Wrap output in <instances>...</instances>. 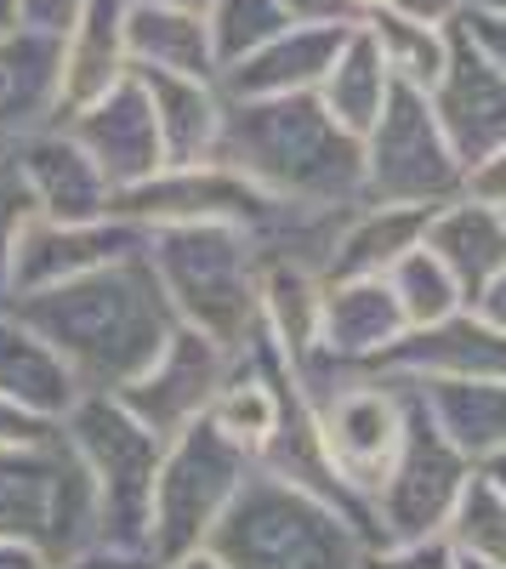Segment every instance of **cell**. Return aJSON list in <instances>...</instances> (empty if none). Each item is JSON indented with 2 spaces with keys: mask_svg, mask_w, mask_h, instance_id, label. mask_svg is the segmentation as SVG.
Masks as SVG:
<instances>
[{
  "mask_svg": "<svg viewBox=\"0 0 506 569\" xmlns=\"http://www.w3.org/2000/svg\"><path fill=\"white\" fill-rule=\"evenodd\" d=\"M7 308L18 319H29L69 359V370L80 376L85 393H120L125 382H136L154 365V353L165 348V337L176 330V313L160 291L149 246L136 257L91 268L80 279L23 291Z\"/></svg>",
  "mask_w": 506,
  "mask_h": 569,
  "instance_id": "cell-1",
  "label": "cell"
},
{
  "mask_svg": "<svg viewBox=\"0 0 506 569\" xmlns=\"http://www.w3.org/2000/svg\"><path fill=\"white\" fill-rule=\"evenodd\" d=\"M262 194L291 206L347 211L364 200V137H353L318 91L285 98H227L216 154Z\"/></svg>",
  "mask_w": 506,
  "mask_h": 569,
  "instance_id": "cell-2",
  "label": "cell"
},
{
  "mask_svg": "<svg viewBox=\"0 0 506 569\" xmlns=\"http://www.w3.org/2000/svg\"><path fill=\"white\" fill-rule=\"evenodd\" d=\"M205 547L222 552L227 569H364L371 558V536L353 512L267 467L245 472Z\"/></svg>",
  "mask_w": 506,
  "mask_h": 569,
  "instance_id": "cell-3",
  "label": "cell"
},
{
  "mask_svg": "<svg viewBox=\"0 0 506 569\" xmlns=\"http://www.w3.org/2000/svg\"><path fill=\"white\" fill-rule=\"evenodd\" d=\"M149 262L176 325L205 330L222 348H245L262 330V251L245 228L171 222L149 228Z\"/></svg>",
  "mask_w": 506,
  "mask_h": 569,
  "instance_id": "cell-4",
  "label": "cell"
},
{
  "mask_svg": "<svg viewBox=\"0 0 506 569\" xmlns=\"http://www.w3.org/2000/svg\"><path fill=\"white\" fill-rule=\"evenodd\" d=\"M63 439L91 472L98 490V536L109 547L149 552L154 530V472L165 456V439L149 421H136L114 393H80V405L63 416Z\"/></svg>",
  "mask_w": 506,
  "mask_h": 569,
  "instance_id": "cell-5",
  "label": "cell"
},
{
  "mask_svg": "<svg viewBox=\"0 0 506 569\" xmlns=\"http://www.w3.org/2000/svg\"><path fill=\"white\" fill-rule=\"evenodd\" d=\"M0 541H29L52 563L103 541L98 490H91V472L63 439V427L52 439L0 450Z\"/></svg>",
  "mask_w": 506,
  "mask_h": 569,
  "instance_id": "cell-6",
  "label": "cell"
},
{
  "mask_svg": "<svg viewBox=\"0 0 506 569\" xmlns=\"http://www.w3.org/2000/svg\"><path fill=\"white\" fill-rule=\"evenodd\" d=\"M251 467H256V456L227 439L211 416H200V421L182 427V433H171L165 456H160V472H154L149 552L165 563V558L189 552V547H205V536L216 530L227 501L240 496Z\"/></svg>",
  "mask_w": 506,
  "mask_h": 569,
  "instance_id": "cell-7",
  "label": "cell"
},
{
  "mask_svg": "<svg viewBox=\"0 0 506 569\" xmlns=\"http://www.w3.org/2000/svg\"><path fill=\"white\" fill-rule=\"evenodd\" d=\"M467 194V166L449 149V137L427 103V91L398 86L387 109L364 131V200L376 206H444Z\"/></svg>",
  "mask_w": 506,
  "mask_h": 569,
  "instance_id": "cell-8",
  "label": "cell"
},
{
  "mask_svg": "<svg viewBox=\"0 0 506 569\" xmlns=\"http://www.w3.org/2000/svg\"><path fill=\"white\" fill-rule=\"evenodd\" d=\"M398 382H404V376H398ZM404 393H409V416H404L398 456H393V467H387V479L371 490L376 547L444 536V518H449L455 496H462V485L473 479V461L438 433V421L422 410L416 388L404 382Z\"/></svg>",
  "mask_w": 506,
  "mask_h": 569,
  "instance_id": "cell-9",
  "label": "cell"
},
{
  "mask_svg": "<svg viewBox=\"0 0 506 569\" xmlns=\"http://www.w3.org/2000/svg\"><path fill=\"white\" fill-rule=\"evenodd\" d=\"M227 370H234V348L211 342L194 325H176L165 337V348L154 353V365L136 376V382H125L114 399L136 421H149L160 439H171V433H182L189 421H200L211 410L216 388L227 382Z\"/></svg>",
  "mask_w": 506,
  "mask_h": 569,
  "instance_id": "cell-10",
  "label": "cell"
},
{
  "mask_svg": "<svg viewBox=\"0 0 506 569\" xmlns=\"http://www.w3.org/2000/svg\"><path fill=\"white\" fill-rule=\"evenodd\" d=\"M427 103L467 171L506 142V74L467 40L462 23H449V58L427 86Z\"/></svg>",
  "mask_w": 506,
  "mask_h": 569,
  "instance_id": "cell-11",
  "label": "cell"
},
{
  "mask_svg": "<svg viewBox=\"0 0 506 569\" xmlns=\"http://www.w3.org/2000/svg\"><path fill=\"white\" fill-rule=\"evenodd\" d=\"M149 246V228L131 217H91V222H52V217H29L18 233V257H12V297L45 291V284L80 279L103 262L136 257Z\"/></svg>",
  "mask_w": 506,
  "mask_h": 569,
  "instance_id": "cell-12",
  "label": "cell"
},
{
  "mask_svg": "<svg viewBox=\"0 0 506 569\" xmlns=\"http://www.w3.org/2000/svg\"><path fill=\"white\" fill-rule=\"evenodd\" d=\"M18 171L29 182V200L34 217H52V222H91V217H114V194L120 188L103 177V166L80 149V137L52 120L29 137H7Z\"/></svg>",
  "mask_w": 506,
  "mask_h": 569,
  "instance_id": "cell-13",
  "label": "cell"
},
{
  "mask_svg": "<svg viewBox=\"0 0 506 569\" xmlns=\"http://www.w3.org/2000/svg\"><path fill=\"white\" fill-rule=\"evenodd\" d=\"M63 126L80 137V149L103 166V177L114 188H131L165 166V149H160V126H154V103L136 74L114 80L103 98H91L80 109L63 114Z\"/></svg>",
  "mask_w": 506,
  "mask_h": 569,
  "instance_id": "cell-14",
  "label": "cell"
},
{
  "mask_svg": "<svg viewBox=\"0 0 506 569\" xmlns=\"http://www.w3.org/2000/svg\"><path fill=\"white\" fill-rule=\"evenodd\" d=\"M404 330L409 325L398 313V297L387 291V279H325L313 353L331 359V365L376 370L382 353L404 337Z\"/></svg>",
  "mask_w": 506,
  "mask_h": 569,
  "instance_id": "cell-15",
  "label": "cell"
},
{
  "mask_svg": "<svg viewBox=\"0 0 506 569\" xmlns=\"http://www.w3.org/2000/svg\"><path fill=\"white\" fill-rule=\"evenodd\" d=\"M387 376H473V382H506V330L489 325L478 308H462L438 325L404 330L382 353Z\"/></svg>",
  "mask_w": 506,
  "mask_h": 569,
  "instance_id": "cell-16",
  "label": "cell"
},
{
  "mask_svg": "<svg viewBox=\"0 0 506 569\" xmlns=\"http://www.w3.org/2000/svg\"><path fill=\"white\" fill-rule=\"evenodd\" d=\"M353 23H285L267 46L245 52L216 74L222 98H285V91H313L325 80L331 58L342 52Z\"/></svg>",
  "mask_w": 506,
  "mask_h": 569,
  "instance_id": "cell-17",
  "label": "cell"
},
{
  "mask_svg": "<svg viewBox=\"0 0 506 569\" xmlns=\"http://www.w3.org/2000/svg\"><path fill=\"white\" fill-rule=\"evenodd\" d=\"M63 120V40L29 23L0 29V137Z\"/></svg>",
  "mask_w": 506,
  "mask_h": 569,
  "instance_id": "cell-18",
  "label": "cell"
},
{
  "mask_svg": "<svg viewBox=\"0 0 506 569\" xmlns=\"http://www.w3.org/2000/svg\"><path fill=\"white\" fill-rule=\"evenodd\" d=\"M422 246L455 273V284H462V297L473 308L489 291V279L506 268V217H500V206H484L473 194H455V200H444L427 217Z\"/></svg>",
  "mask_w": 506,
  "mask_h": 569,
  "instance_id": "cell-19",
  "label": "cell"
},
{
  "mask_svg": "<svg viewBox=\"0 0 506 569\" xmlns=\"http://www.w3.org/2000/svg\"><path fill=\"white\" fill-rule=\"evenodd\" d=\"M0 393L18 399L23 410H34L40 421H58V427L85 393L80 376L69 370V359L12 308H0Z\"/></svg>",
  "mask_w": 506,
  "mask_h": 569,
  "instance_id": "cell-20",
  "label": "cell"
},
{
  "mask_svg": "<svg viewBox=\"0 0 506 569\" xmlns=\"http://www.w3.org/2000/svg\"><path fill=\"white\" fill-rule=\"evenodd\" d=\"M143 80L149 103H154V126H160V149L165 166H194L216 154V137H222V86L200 80V74H165V69H131Z\"/></svg>",
  "mask_w": 506,
  "mask_h": 569,
  "instance_id": "cell-21",
  "label": "cell"
},
{
  "mask_svg": "<svg viewBox=\"0 0 506 569\" xmlns=\"http://www.w3.org/2000/svg\"><path fill=\"white\" fill-rule=\"evenodd\" d=\"M404 382L473 467L506 450V382H473V376H404Z\"/></svg>",
  "mask_w": 506,
  "mask_h": 569,
  "instance_id": "cell-22",
  "label": "cell"
},
{
  "mask_svg": "<svg viewBox=\"0 0 506 569\" xmlns=\"http://www.w3.org/2000/svg\"><path fill=\"white\" fill-rule=\"evenodd\" d=\"M125 58H131V69H165V74L216 80V52H211L205 12L171 7V0H131V12H125Z\"/></svg>",
  "mask_w": 506,
  "mask_h": 569,
  "instance_id": "cell-23",
  "label": "cell"
},
{
  "mask_svg": "<svg viewBox=\"0 0 506 569\" xmlns=\"http://www.w3.org/2000/svg\"><path fill=\"white\" fill-rule=\"evenodd\" d=\"M125 12H131V0H85L80 7L74 29L63 34V114L103 98L114 80L131 74Z\"/></svg>",
  "mask_w": 506,
  "mask_h": 569,
  "instance_id": "cell-24",
  "label": "cell"
},
{
  "mask_svg": "<svg viewBox=\"0 0 506 569\" xmlns=\"http://www.w3.org/2000/svg\"><path fill=\"white\" fill-rule=\"evenodd\" d=\"M438 206H376L358 200L336 233V251L325 262V279H382L409 246H422L427 217Z\"/></svg>",
  "mask_w": 506,
  "mask_h": 569,
  "instance_id": "cell-25",
  "label": "cell"
},
{
  "mask_svg": "<svg viewBox=\"0 0 506 569\" xmlns=\"http://www.w3.org/2000/svg\"><path fill=\"white\" fill-rule=\"evenodd\" d=\"M318 91V103H325L353 137H364L376 126V114L387 109V91H393V74H387V63H382V46H376V34L364 29V18L347 29V40H342V52L331 58V69H325V80L313 86Z\"/></svg>",
  "mask_w": 506,
  "mask_h": 569,
  "instance_id": "cell-26",
  "label": "cell"
},
{
  "mask_svg": "<svg viewBox=\"0 0 506 569\" xmlns=\"http://www.w3.org/2000/svg\"><path fill=\"white\" fill-rule=\"evenodd\" d=\"M318 297H325V273H313L302 262H267L262 268V330L291 359H307L313 353Z\"/></svg>",
  "mask_w": 506,
  "mask_h": 569,
  "instance_id": "cell-27",
  "label": "cell"
},
{
  "mask_svg": "<svg viewBox=\"0 0 506 569\" xmlns=\"http://www.w3.org/2000/svg\"><path fill=\"white\" fill-rule=\"evenodd\" d=\"M382 279H387V291L398 297V313H404L409 330L438 325V319H449V313H462V308H467V297H462V284H455V273H449L427 246H409Z\"/></svg>",
  "mask_w": 506,
  "mask_h": 569,
  "instance_id": "cell-28",
  "label": "cell"
},
{
  "mask_svg": "<svg viewBox=\"0 0 506 569\" xmlns=\"http://www.w3.org/2000/svg\"><path fill=\"white\" fill-rule=\"evenodd\" d=\"M444 541L462 558L506 563V496L495 490V479L484 467H473V479L462 485V496H455V507L444 518Z\"/></svg>",
  "mask_w": 506,
  "mask_h": 569,
  "instance_id": "cell-29",
  "label": "cell"
},
{
  "mask_svg": "<svg viewBox=\"0 0 506 569\" xmlns=\"http://www.w3.org/2000/svg\"><path fill=\"white\" fill-rule=\"evenodd\" d=\"M364 29L376 34L382 63H387V74H393L398 86L427 91V86L438 80V69H444V58H449V29L409 23V18H398V12H387V7L364 18Z\"/></svg>",
  "mask_w": 506,
  "mask_h": 569,
  "instance_id": "cell-30",
  "label": "cell"
},
{
  "mask_svg": "<svg viewBox=\"0 0 506 569\" xmlns=\"http://www.w3.org/2000/svg\"><path fill=\"white\" fill-rule=\"evenodd\" d=\"M285 23H296L285 12V0H211V7H205V29H211L216 74L227 63H240L245 52H256V46H267Z\"/></svg>",
  "mask_w": 506,
  "mask_h": 569,
  "instance_id": "cell-31",
  "label": "cell"
},
{
  "mask_svg": "<svg viewBox=\"0 0 506 569\" xmlns=\"http://www.w3.org/2000/svg\"><path fill=\"white\" fill-rule=\"evenodd\" d=\"M34 200H29V182L18 171L12 142L0 137V308L12 302V257H18V233L29 228Z\"/></svg>",
  "mask_w": 506,
  "mask_h": 569,
  "instance_id": "cell-32",
  "label": "cell"
},
{
  "mask_svg": "<svg viewBox=\"0 0 506 569\" xmlns=\"http://www.w3.org/2000/svg\"><path fill=\"white\" fill-rule=\"evenodd\" d=\"M364 569H462V558L449 552L444 536L433 541H393V547H371Z\"/></svg>",
  "mask_w": 506,
  "mask_h": 569,
  "instance_id": "cell-33",
  "label": "cell"
},
{
  "mask_svg": "<svg viewBox=\"0 0 506 569\" xmlns=\"http://www.w3.org/2000/svg\"><path fill=\"white\" fill-rule=\"evenodd\" d=\"M52 569H160L154 552H131V547H109V541H91L69 558H58Z\"/></svg>",
  "mask_w": 506,
  "mask_h": 569,
  "instance_id": "cell-34",
  "label": "cell"
},
{
  "mask_svg": "<svg viewBox=\"0 0 506 569\" xmlns=\"http://www.w3.org/2000/svg\"><path fill=\"white\" fill-rule=\"evenodd\" d=\"M462 29H467V40L478 46V52L506 74V12H484V7H467L462 12Z\"/></svg>",
  "mask_w": 506,
  "mask_h": 569,
  "instance_id": "cell-35",
  "label": "cell"
},
{
  "mask_svg": "<svg viewBox=\"0 0 506 569\" xmlns=\"http://www.w3.org/2000/svg\"><path fill=\"white\" fill-rule=\"evenodd\" d=\"M58 433V421H40L34 410H23L18 399L0 393V450L7 445H34V439H52Z\"/></svg>",
  "mask_w": 506,
  "mask_h": 569,
  "instance_id": "cell-36",
  "label": "cell"
},
{
  "mask_svg": "<svg viewBox=\"0 0 506 569\" xmlns=\"http://www.w3.org/2000/svg\"><path fill=\"white\" fill-rule=\"evenodd\" d=\"M80 7L85 0H18V23H29V29H40V34H69L74 29V18H80Z\"/></svg>",
  "mask_w": 506,
  "mask_h": 569,
  "instance_id": "cell-37",
  "label": "cell"
},
{
  "mask_svg": "<svg viewBox=\"0 0 506 569\" xmlns=\"http://www.w3.org/2000/svg\"><path fill=\"white\" fill-rule=\"evenodd\" d=\"M467 194L484 200V206H500V211H506V142L467 171Z\"/></svg>",
  "mask_w": 506,
  "mask_h": 569,
  "instance_id": "cell-38",
  "label": "cell"
},
{
  "mask_svg": "<svg viewBox=\"0 0 506 569\" xmlns=\"http://www.w3.org/2000/svg\"><path fill=\"white\" fill-rule=\"evenodd\" d=\"M387 12H398L409 23H427V29H449V23H462L467 0H387Z\"/></svg>",
  "mask_w": 506,
  "mask_h": 569,
  "instance_id": "cell-39",
  "label": "cell"
},
{
  "mask_svg": "<svg viewBox=\"0 0 506 569\" xmlns=\"http://www.w3.org/2000/svg\"><path fill=\"white\" fill-rule=\"evenodd\" d=\"M285 12L296 23H358L353 0H285Z\"/></svg>",
  "mask_w": 506,
  "mask_h": 569,
  "instance_id": "cell-40",
  "label": "cell"
},
{
  "mask_svg": "<svg viewBox=\"0 0 506 569\" xmlns=\"http://www.w3.org/2000/svg\"><path fill=\"white\" fill-rule=\"evenodd\" d=\"M0 569H52V558L29 541H0Z\"/></svg>",
  "mask_w": 506,
  "mask_h": 569,
  "instance_id": "cell-41",
  "label": "cell"
},
{
  "mask_svg": "<svg viewBox=\"0 0 506 569\" xmlns=\"http://www.w3.org/2000/svg\"><path fill=\"white\" fill-rule=\"evenodd\" d=\"M473 308H478V313H484L489 325H500V330H506V268H500V273L489 279V291H484V297H478Z\"/></svg>",
  "mask_w": 506,
  "mask_h": 569,
  "instance_id": "cell-42",
  "label": "cell"
},
{
  "mask_svg": "<svg viewBox=\"0 0 506 569\" xmlns=\"http://www.w3.org/2000/svg\"><path fill=\"white\" fill-rule=\"evenodd\" d=\"M160 569H227V558H222V552H211V547H189V552L165 558Z\"/></svg>",
  "mask_w": 506,
  "mask_h": 569,
  "instance_id": "cell-43",
  "label": "cell"
},
{
  "mask_svg": "<svg viewBox=\"0 0 506 569\" xmlns=\"http://www.w3.org/2000/svg\"><path fill=\"white\" fill-rule=\"evenodd\" d=\"M478 467L489 472V479H495V490L506 496V450H495V456H489V461H478Z\"/></svg>",
  "mask_w": 506,
  "mask_h": 569,
  "instance_id": "cell-44",
  "label": "cell"
},
{
  "mask_svg": "<svg viewBox=\"0 0 506 569\" xmlns=\"http://www.w3.org/2000/svg\"><path fill=\"white\" fill-rule=\"evenodd\" d=\"M462 558V552H455ZM462 569H506V563H489V558H462Z\"/></svg>",
  "mask_w": 506,
  "mask_h": 569,
  "instance_id": "cell-45",
  "label": "cell"
},
{
  "mask_svg": "<svg viewBox=\"0 0 506 569\" xmlns=\"http://www.w3.org/2000/svg\"><path fill=\"white\" fill-rule=\"evenodd\" d=\"M353 7H358V18H371V12H382V7H387V0H353Z\"/></svg>",
  "mask_w": 506,
  "mask_h": 569,
  "instance_id": "cell-46",
  "label": "cell"
},
{
  "mask_svg": "<svg viewBox=\"0 0 506 569\" xmlns=\"http://www.w3.org/2000/svg\"><path fill=\"white\" fill-rule=\"evenodd\" d=\"M467 7H484V12H506V0H467Z\"/></svg>",
  "mask_w": 506,
  "mask_h": 569,
  "instance_id": "cell-47",
  "label": "cell"
},
{
  "mask_svg": "<svg viewBox=\"0 0 506 569\" xmlns=\"http://www.w3.org/2000/svg\"><path fill=\"white\" fill-rule=\"evenodd\" d=\"M171 7H189V12H205V7H211V0H171Z\"/></svg>",
  "mask_w": 506,
  "mask_h": 569,
  "instance_id": "cell-48",
  "label": "cell"
},
{
  "mask_svg": "<svg viewBox=\"0 0 506 569\" xmlns=\"http://www.w3.org/2000/svg\"><path fill=\"white\" fill-rule=\"evenodd\" d=\"M500 217H506V211H500Z\"/></svg>",
  "mask_w": 506,
  "mask_h": 569,
  "instance_id": "cell-49",
  "label": "cell"
}]
</instances>
